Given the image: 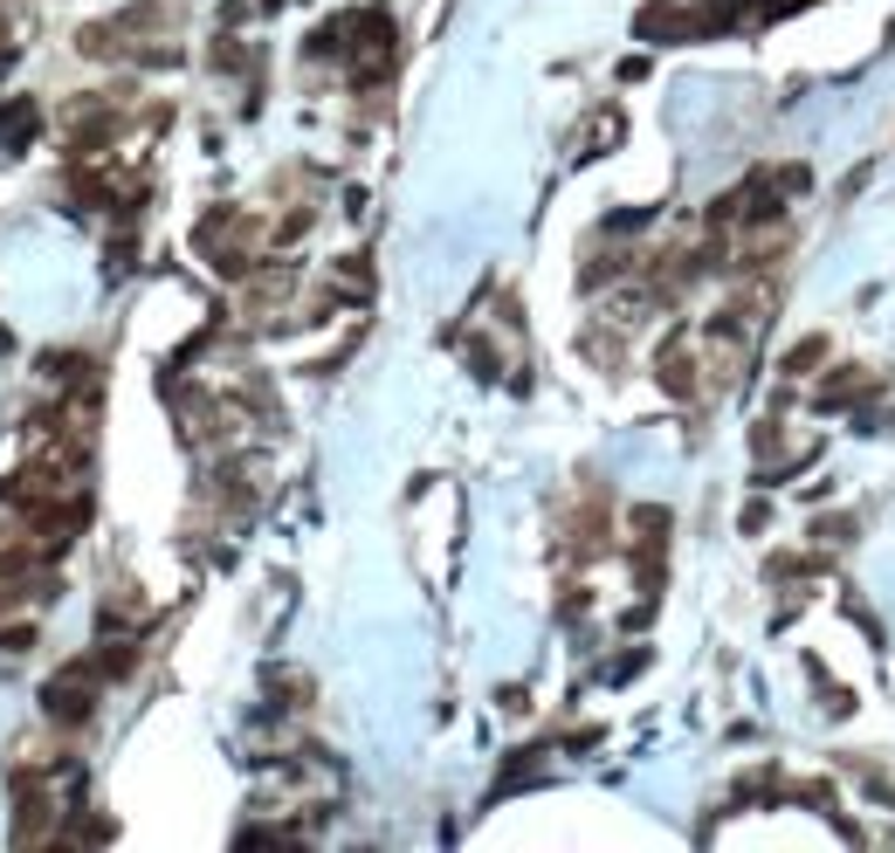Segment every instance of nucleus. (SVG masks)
Returning a JSON list of instances; mask_svg holds the SVG:
<instances>
[{
    "instance_id": "nucleus-1",
    "label": "nucleus",
    "mask_w": 895,
    "mask_h": 853,
    "mask_svg": "<svg viewBox=\"0 0 895 853\" xmlns=\"http://www.w3.org/2000/svg\"><path fill=\"white\" fill-rule=\"evenodd\" d=\"M97 682H104V675H97L90 661H69L63 675L42 682V716L63 722V730H83V722L97 716Z\"/></svg>"
},
{
    "instance_id": "nucleus-2",
    "label": "nucleus",
    "mask_w": 895,
    "mask_h": 853,
    "mask_svg": "<svg viewBox=\"0 0 895 853\" xmlns=\"http://www.w3.org/2000/svg\"><path fill=\"white\" fill-rule=\"evenodd\" d=\"M48 812H56V798H48L42 764H14V840L42 846L48 840Z\"/></svg>"
},
{
    "instance_id": "nucleus-3",
    "label": "nucleus",
    "mask_w": 895,
    "mask_h": 853,
    "mask_svg": "<svg viewBox=\"0 0 895 853\" xmlns=\"http://www.w3.org/2000/svg\"><path fill=\"white\" fill-rule=\"evenodd\" d=\"M655 379L669 385V393H696V358H689V338H669L661 345V358H655Z\"/></svg>"
},
{
    "instance_id": "nucleus-4",
    "label": "nucleus",
    "mask_w": 895,
    "mask_h": 853,
    "mask_svg": "<svg viewBox=\"0 0 895 853\" xmlns=\"http://www.w3.org/2000/svg\"><path fill=\"white\" fill-rule=\"evenodd\" d=\"M35 132H42V111H35V103H29V97H14V103H0V145H14V151H21V145H29V138H35Z\"/></svg>"
},
{
    "instance_id": "nucleus-5",
    "label": "nucleus",
    "mask_w": 895,
    "mask_h": 853,
    "mask_svg": "<svg viewBox=\"0 0 895 853\" xmlns=\"http://www.w3.org/2000/svg\"><path fill=\"white\" fill-rule=\"evenodd\" d=\"M820 358H827V338H806V345H792V351H785V372H792V379H806V372H820Z\"/></svg>"
},
{
    "instance_id": "nucleus-6",
    "label": "nucleus",
    "mask_w": 895,
    "mask_h": 853,
    "mask_svg": "<svg viewBox=\"0 0 895 853\" xmlns=\"http://www.w3.org/2000/svg\"><path fill=\"white\" fill-rule=\"evenodd\" d=\"M35 648V627L21 619V627H0V654H29Z\"/></svg>"
}]
</instances>
